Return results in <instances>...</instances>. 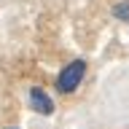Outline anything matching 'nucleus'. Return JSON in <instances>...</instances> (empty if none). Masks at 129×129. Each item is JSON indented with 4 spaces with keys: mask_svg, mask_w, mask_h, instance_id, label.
I'll return each instance as SVG.
<instances>
[{
    "mask_svg": "<svg viewBox=\"0 0 129 129\" xmlns=\"http://www.w3.org/2000/svg\"><path fill=\"white\" fill-rule=\"evenodd\" d=\"M113 16L118 22H129V0H118L113 3Z\"/></svg>",
    "mask_w": 129,
    "mask_h": 129,
    "instance_id": "nucleus-3",
    "label": "nucleus"
},
{
    "mask_svg": "<svg viewBox=\"0 0 129 129\" xmlns=\"http://www.w3.org/2000/svg\"><path fill=\"white\" fill-rule=\"evenodd\" d=\"M11 129H14V126H11Z\"/></svg>",
    "mask_w": 129,
    "mask_h": 129,
    "instance_id": "nucleus-4",
    "label": "nucleus"
},
{
    "mask_svg": "<svg viewBox=\"0 0 129 129\" xmlns=\"http://www.w3.org/2000/svg\"><path fill=\"white\" fill-rule=\"evenodd\" d=\"M30 105H32V110H38L40 116H51V113H54V100H51L40 86L30 89Z\"/></svg>",
    "mask_w": 129,
    "mask_h": 129,
    "instance_id": "nucleus-2",
    "label": "nucleus"
},
{
    "mask_svg": "<svg viewBox=\"0 0 129 129\" xmlns=\"http://www.w3.org/2000/svg\"><path fill=\"white\" fill-rule=\"evenodd\" d=\"M86 75V62L83 59H73L64 70H59L56 75V91L59 94H73L75 89L81 86V81Z\"/></svg>",
    "mask_w": 129,
    "mask_h": 129,
    "instance_id": "nucleus-1",
    "label": "nucleus"
}]
</instances>
